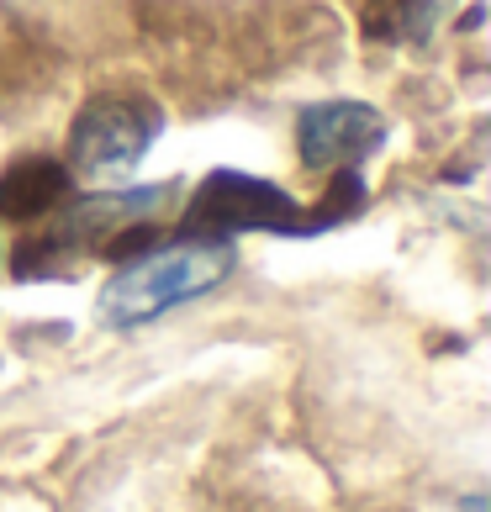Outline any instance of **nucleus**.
<instances>
[{
    "instance_id": "8",
    "label": "nucleus",
    "mask_w": 491,
    "mask_h": 512,
    "mask_svg": "<svg viewBox=\"0 0 491 512\" xmlns=\"http://www.w3.org/2000/svg\"><path fill=\"white\" fill-rule=\"evenodd\" d=\"M460 512H486V497H465V502H460Z\"/></svg>"
},
{
    "instance_id": "5",
    "label": "nucleus",
    "mask_w": 491,
    "mask_h": 512,
    "mask_svg": "<svg viewBox=\"0 0 491 512\" xmlns=\"http://www.w3.org/2000/svg\"><path fill=\"white\" fill-rule=\"evenodd\" d=\"M169 191L164 185H143V191H111V196H90L64 212V243H122L132 222L154 217V206Z\"/></svg>"
},
{
    "instance_id": "2",
    "label": "nucleus",
    "mask_w": 491,
    "mask_h": 512,
    "mask_svg": "<svg viewBox=\"0 0 491 512\" xmlns=\"http://www.w3.org/2000/svg\"><path fill=\"white\" fill-rule=\"evenodd\" d=\"M185 227L196 238H233V233H307L301 206L270 180L217 169L201 180V191L185 212Z\"/></svg>"
},
{
    "instance_id": "7",
    "label": "nucleus",
    "mask_w": 491,
    "mask_h": 512,
    "mask_svg": "<svg viewBox=\"0 0 491 512\" xmlns=\"http://www.w3.org/2000/svg\"><path fill=\"white\" fill-rule=\"evenodd\" d=\"M433 27V0H370L365 6V37L375 43H418Z\"/></svg>"
},
{
    "instance_id": "4",
    "label": "nucleus",
    "mask_w": 491,
    "mask_h": 512,
    "mask_svg": "<svg viewBox=\"0 0 491 512\" xmlns=\"http://www.w3.org/2000/svg\"><path fill=\"white\" fill-rule=\"evenodd\" d=\"M386 143V117L365 101H323L296 122V154L307 169H354Z\"/></svg>"
},
{
    "instance_id": "1",
    "label": "nucleus",
    "mask_w": 491,
    "mask_h": 512,
    "mask_svg": "<svg viewBox=\"0 0 491 512\" xmlns=\"http://www.w3.org/2000/svg\"><path fill=\"white\" fill-rule=\"evenodd\" d=\"M238 249L233 238H180L154 254L127 259L101 291V317L111 328H143L154 317H169L185 301H201L233 275Z\"/></svg>"
},
{
    "instance_id": "6",
    "label": "nucleus",
    "mask_w": 491,
    "mask_h": 512,
    "mask_svg": "<svg viewBox=\"0 0 491 512\" xmlns=\"http://www.w3.org/2000/svg\"><path fill=\"white\" fill-rule=\"evenodd\" d=\"M69 185H74L69 164H59V159H43V154L16 159L6 175H0V217H11V222L48 217L53 206H64Z\"/></svg>"
},
{
    "instance_id": "3",
    "label": "nucleus",
    "mask_w": 491,
    "mask_h": 512,
    "mask_svg": "<svg viewBox=\"0 0 491 512\" xmlns=\"http://www.w3.org/2000/svg\"><path fill=\"white\" fill-rule=\"evenodd\" d=\"M159 111L127 96H96L69 127V164L85 180H122L148 154Z\"/></svg>"
}]
</instances>
